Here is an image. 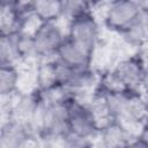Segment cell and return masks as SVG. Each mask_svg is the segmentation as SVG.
Listing matches in <instances>:
<instances>
[{"mask_svg":"<svg viewBox=\"0 0 148 148\" xmlns=\"http://www.w3.org/2000/svg\"><path fill=\"white\" fill-rule=\"evenodd\" d=\"M68 24L64 20L46 21L40 24L34 35V42L38 59L57 57L58 50L67 37Z\"/></svg>","mask_w":148,"mask_h":148,"instance_id":"6da1fadb","label":"cell"},{"mask_svg":"<svg viewBox=\"0 0 148 148\" xmlns=\"http://www.w3.org/2000/svg\"><path fill=\"white\" fill-rule=\"evenodd\" d=\"M147 1L138 0H113L110 1L103 27L109 31L121 34L139 17Z\"/></svg>","mask_w":148,"mask_h":148,"instance_id":"7a4b0ae2","label":"cell"},{"mask_svg":"<svg viewBox=\"0 0 148 148\" xmlns=\"http://www.w3.org/2000/svg\"><path fill=\"white\" fill-rule=\"evenodd\" d=\"M102 34L103 25L91 15V13H88L69 22L67 37L92 53L102 38Z\"/></svg>","mask_w":148,"mask_h":148,"instance_id":"3957f363","label":"cell"},{"mask_svg":"<svg viewBox=\"0 0 148 148\" xmlns=\"http://www.w3.org/2000/svg\"><path fill=\"white\" fill-rule=\"evenodd\" d=\"M67 105H68V120H69L71 133L91 140L95 139L99 133V131L97 128V125L88 105H84L73 99L72 97L68 101Z\"/></svg>","mask_w":148,"mask_h":148,"instance_id":"277c9868","label":"cell"},{"mask_svg":"<svg viewBox=\"0 0 148 148\" xmlns=\"http://www.w3.org/2000/svg\"><path fill=\"white\" fill-rule=\"evenodd\" d=\"M145 64L134 54L120 60L111 71L128 92H142V77Z\"/></svg>","mask_w":148,"mask_h":148,"instance_id":"5b68a950","label":"cell"},{"mask_svg":"<svg viewBox=\"0 0 148 148\" xmlns=\"http://www.w3.org/2000/svg\"><path fill=\"white\" fill-rule=\"evenodd\" d=\"M135 142L136 136L114 120L102 128L92 139L95 148H132Z\"/></svg>","mask_w":148,"mask_h":148,"instance_id":"8992f818","label":"cell"},{"mask_svg":"<svg viewBox=\"0 0 148 148\" xmlns=\"http://www.w3.org/2000/svg\"><path fill=\"white\" fill-rule=\"evenodd\" d=\"M67 103L52 104V105L45 104L44 125L40 134L49 133L59 136H66L68 133H71Z\"/></svg>","mask_w":148,"mask_h":148,"instance_id":"52a82bcc","label":"cell"},{"mask_svg":"<svg viewBox=\"0 0 148 148\" xmlns=\"http://www.w3.org/2000/svg\"><path fill=\"white\" fill-rule=\"evenodd\" d=\"M57 57L59 60L75 69L91 67V52L72 40L69 37L65 38L58 50Z\"/></svg>","mask_w":148,"mask_h":148,"instance_id":"ba28073f","label":"cell"},{"mask_svg":"<svg viewBox=\"0 0 148 148\" xmlns=\"http://www.w3.org/2000/svg\"><path fill=\"white\" fill-rule=\"evenodd\" d=\"M31 136L36 135L29 126L12 119L0 126V148H23Z\"/></svg>","mask_w":148,"mask_h":148,"instance_id":"9c48e42d","label":"cell"},{"mask_svg":"<svg viewBox=\"0 0 148 148\" xmlns=\"http://www.w3.org/2000/svg\"><path fill=\"white\" fill-rule=\"evenodd\" d=\"M40 103V95L39 91L32 94H21L17 99V103L13 111V120L20 121L31 128V123L37 111V108ZM34 133V132H32Z\"/></svg>","mask_w":148,"mask_h":148,"instance_id":"30bf717a","label":"cell"},{"mask_svg":"<svg viewBox=\"0 0 148 148\" xmlns=\"http://www.w3.org/2000/svg\"><path fill=\"white\" fill-rule=\"evenodd\" d=\"M23 17L16 9L15 0H1L0 2V36L18 34Z\"/></svg>","mask_w":148,"mask_h":148,"instance_id":"8fae6325","label":"cell"},{"mask_svg":"<svg viewBox=\"0 0 148 148\" xmlns=\"http://www.w3.org/2000/svg\"><path fill=\"white\" fill-rule=\"evenodd\" d=\"M16 35L0 36V66H17L21 62Z\"/></svg>","mask_w":148,"mask_h":148,"instance_id":"7c38bea8","label":"cell"},{"mask_svg":"<svg viewBox=\"0 0 148 148\" xmlns=\"http://www.w3.org/2000/svg\"><path fill=\"white\" fill-rule=\"evenodd\" d=\"M32 12L43 21H57L61 16V0H34Z\"/></svg>","mask_w":148,"mask_h":148,"instance_id":"4fadbf2b","label":"cell"},{"mask_svg":"<svg viewBox=\"0 0 148 148\" xmlns=\"http://www.w3.org/2000/svg\"><path fill=\"white\" fill-rule=\"evenodd\" d=\"M95 123L97 125L98 131H101L102 128H104L106 125H109L111 121H113L112 116L110 113V110L106 105L105 98L103 96V94H101L99 91H97L94 96V98L91 99V102L88 105Z\"/></svg>","mask_w":148,"mask_h":148,"instance_id":"5bb4252c","label":"cell"},{"mask_svg":"<svg viewBox=\"0 0 148 148\" xmlns=\"http://www.w3.org/2000/svg\"><path fill=\"white\" fill-rule=\"evenodd\" d=\"M54 58L50 59H39L37 67V82H38V91L46 90L57 84L56 77V68H54Z\"/></svg>","mask_w":148,"mask_h":148,"instance_id":"9a60e30c","label":"cell"},{"mask_svg":"<svg viewBox=\"0 0 148 148\" xmlns=\"http://www.w3.org/2000/svg\"><path fill=\"white\" fill-rule=\"evenodd\" d=\"M90 13V2L80 0H61L60 18L69 23L71 21Z\"/></svg>","mask_w":148,"mask_h":148,"instance_id":"2e32d148","label":"cell"},{"mask_svg":"<svg viewBox=\"0 0 148 148\" xmlns=\"http://www.w3.org/2000/svg\"><path fill=\"white\" fill-rule=\"evenodd\" d=\"M18 69L16 66H0V94L17 91Z\"/></svg>","mask_w":148,"mask_h":148,"instance_id":"e0dca14e","label":"cell"},{"mask_svg":"<svg viewBox=\"0 0 148 148\" xmlns=\"http://www.w3.org/2000/svg\"><path fill=\"white\" fill-rule=\"evenodd\" d=\"M16 42H17L18 53L21 56V61L28 60V59H38L36 47H35L34 36L18 32L16 35Z\"/></svg>","mask_w":148,"mask_h":148,"instance_id":"ac0fdd59","label":"cell"},{"mask_svg":"<svg viewBox=\"0 0 148 148\" xmlns=\"http://www.w3.org/2000/svg\"><path fill=\"white\" fill-rule=\"evenodd\" d=\"M91 145V139L83 138L74 133H68L64 138V148H89Z\"/></svg>","mask_w":148,"mask_h":148,"instance_id":"d6986e66","label":"cell"},{"mask_svg":"<svg viewBox=\"0 0 148 148\" xmlns=\"http://www.w3.org/2000/svg\"><path fill=\"white\" fill-rule=\"evenodd\" d=\"M64 138L54 134L43 133L38 135L42 148H64Z\"/></svg>","mask_w":148,"mask_h":148,"instance_id":"ffe728a7","label":"cell"},{"mask_svg":"<svg viewBox=\"0 0 148 148\" xmlns=\"http://www.w3.org/2000/svg\"><path fill=\"white\" fill-rule=\"evenodd\" d=\"M138 21H139V24L143 32V36L146 38V42L148 43V1H147V5L142 8V10L138 17Z\"/></svg>","mask_w":148,"mask_h":148,"instance_id":"44dd1931","label":"cell"},{"mask_svg":"<svg viewBox=\"0 0 148 148\" xmlns=\"http://www.w3.org/2000/svg\"><path fill=\"white\" fill-rule=\"evenodd\" d=\"M135 146L138 148H148V123L145 125V127L138 135Z\"/></svg>","mask_w":148,"mask_h":148,"instance_id":"7402d4cb","label":"cell"},{"mask_svg":"<svg viewBox=\"0 0 148 148\" xmlns=\"http://www.w3.org/2000/svg\"><path fill=\"white\" fill-rule=\"evenodd\" d=\"M23 148H42V145L39 142L38 136H31L25 142V145L23 146Z\"/></svg>","mask_w":148,"mask_h":148,"instance_id":"603a6c76","label":"cell"},{"mask_svg":"<svg viewBox=\"0 0 148 148\" xmlns=\"http://www.w3.org/2000/svg\"><path fill=\"white\" fill-rule=\"evenodd\" d=\"M142 94H148V62L143 68V77H142Z\"/></svg>","mask_w":148,"mask_h":148,"instance_id":"cb8c5ba5","label":"cell"},{"mask_svg":"<svg viewBox=\"0 0 148 148\" xmlns=\"http://www.w3.org/2000/svg\"><path fill=\"white\" fill-rule=\"evenodd\" d=\"M143 95V99L146 103V108H147V112H148V94H142Z\"/></svg>","mask_w":148,"mask_h":148,"instance_id":"d4e9b609","label":"cell"},{"mask_svg":"<svg viewBox=\"0 0 148 148\" xmlns=\"http://www.w3.org/2000/svg\"><path fill=\"white\" fill-rule=\"evenodd\" d=\"M89 148H95V146H94V145H91V146H90Z\"/></svg>","mask_w":148,"mask_h":148,"instance_id":"484cf974","label":"cell"}]
</instances>
